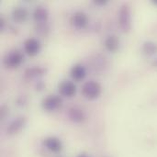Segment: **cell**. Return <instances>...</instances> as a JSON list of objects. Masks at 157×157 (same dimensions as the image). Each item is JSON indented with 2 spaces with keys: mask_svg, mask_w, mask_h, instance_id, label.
<instances>
[{
  "mask_svg": "<svg viewBox=\"0 0 157 157\" xmlns=\"http://www.w3.org/2000/svg\"><path fill=\"white\" fill-rule=\"evenodd\" d=\"M119 24L124 32H129L132 29V11L128 4H124L119 10Z\"/></svg>",
  "mask_w": 157,
  "mask_h": 157,
  "instance_id": "cell-1",
  "label": "cell"
},
{
  "mask_svg": "<svg viewBox=\"0 0 157 157\" xmlns=\"http://www.w3.org/2000/svg\"><path fill=\"white\" fill-rule=\"evenodd\" d=\"M101 86L96 81H88L84 84L82 87V94L87 99H96L101 94Z\"/></svg>",
  "mask_w": 157,
  "mask_h": 157,
  "instance_id": "cell-2",
  "label": "cell"
},
{
  "mask_svg": "<svg viewBox=\"0 0 157 157\" xmlns=\"http://www.w3.org/2000/svg\"><path fill=\"white\" fill-rule=\"evenodd\" d=\"M23 59H24V57H23L22 52L17 50H14V51L7 52L5 55L3 63L6 68L13 69V68L18 67L21 64V63L23 62Z\"/></svg>",
  "mask_w": 157,
  "mask_h": 157,
  "instance_id": "cell-3",
  "label": "cell"
},
{
  "mask_svg": "<svg viewBox=\"0 0 157 157\" xmlns=\"http://www.w3.org/2000/svg\"><path fill=\"white\" fill-rule=\"evenodd\" d=\"M63 100L59 96H48L42 101V108L47 111H54L62 106Z\"/></svg>",
  "mask_w": 157,
  "mask_h": 157,
  "instance_id": "cell-4",
  "label": "cell"
},
{
  "mask_svg": "<svg viewBox=\"0 0 157 157\" xmlns=\"http://www.w3.org/2000/svg\"><path fill=\"white\" fill-rule=\"evenodd\" d=\"M70 22H71V25L74 28L78 29H85L87 26L88 17H87L86 14H85L84 12L78 11V12H75L72 16Z\"/></svg>",
  "mask_w": 157,
  "mask_h": 157,
  "instance_id": "cell-5",
  "label": "cell"
},
{
  "mask_svg": "<svg viewBox=\"0 0 157 157\" xmlns=\"http://www.w3.org/2000/svg\"><path fill=\"white\" fill-rule=\"evenodd\" d=\"M27 119L25 117H18L15 119L7 127L6 132L8 135H16L26 125Z\"/></svg>",
  "mask_w": 157,
  "mask_h": 157,
  "instance_id": "cell-6",
  "label": "cell"
},
{
  "mask_svg": "<svg viewBox=\"0 0 157 157\" xmlns=\"http://www.w3.org/2000/svg\"><path fill=\"white\" fill-rule=\"evenodd\" d=\"M59 92L63 97L72 98L76 93V86L74 82L63 81L59 85Z\"/></svg>",
  "mask_w": 157,
  "mask_h": 157,
  "instance_id": "cell-7",
  "label": "cell"
},
{
  "mask_svg": "<svg viewBox=\"0 0 157 157\" xmlns=\"http://www.w3.org/2000/svg\"><path fill=\"white\" fill-rule=\"evenodd\" d=\"M40 42L38 41V40L34 38L28 39L24 43V50L27 52V54L29 56L37 55L40 52Z\"/></svg>",
  "mask_w": 157,
  "mask_h": 157,
  "instance_id": "cell-8",
  "label": "cell"
},
{
  "mask_svg": "<svg viewBox=\"0 0 157 157\" xmlns=\"http://www.w3.org/2000/svg\"><path fill=\"white\" fill-rule=\"evenodd\" d=\"M43 145L52 153H59L61 152L63 145L61 141L56 137H48L43 141Z\"/></svg>",
  "mask_w": 157,
  "mask_h": 157,
  "instance_id": "cell-9",
  "label": "cell"
},
{
  "mask_svg": "<svg viewBox=\"0 0 157 157\" xmlns=\"http://www.w3.org/2000/svg\"><path fill=\"white\" fill-rule=\"evenodd\" d=\"M49 17L48 10L43 6H38L33 12V18L37 24L47 23V19Z\"/></svg>",
  "mask_w": 157,
  "mask_h": 157,
  "instance_id": "cell-10",
  "label": "cell"
},
{
  "mask_svg": "<svg viewBox=\"0 0 157 157\" xmlns=\"http://www.w3.org/2000/svg\"><path fill=\"white\" fill-rule=\"evenodd\" d=\"M68 116L70 118V120L76 123H80L83 122L86 119V115L84 113V111L78 108H70L68 110Z\"/></svg>",
  "mask_w": 157,
  "mask_h": 157,
  "instance_id": "cell-11",
  "label": "cell"
},
{
  "mask_svg": "<svg viewBox=\"0 0 157 157\" xmlns=\"http://www.w3.org/2000/svg\"><path fill=\"white\" fill-rule=\"evenodd\" d=\"M29 12L24 7H16L12 11V18L17 23H23L27 20Z\"/></svg>",
  "mask_w": 157,
  "mask_h": 157,
  "instance_id": "cell-12",
  "label": "cell"
},
{
  "mask_svg": "<svg viewBox=\"0 0 157 157\" xmlns=\"http://www.w3.org/2000/svg\"><path fill=\"white\" fill-rule=\"evenodd\" d=\"M86 72L85 67L82 64H75L71 69V76L75 81H81L86 77Z\"/></svg>",
  "mask_w": 157,
  "mask_h": 157,
  "instance_id": "cell-13",
  "label": "cell"
},
{
  "mask_svg": "<svg viewBox=\"0 0 157 157\" xmlns=\"http://www.w3.org/2000/svg\"><path fill=\"white\" fill-rule=\"evenodd\" d=\"M119 46H120V40L116 35H110L105 40V47L110 52H116L119 49Z\"/></svg>",
  "mask_w": 157,
  "mask_h": 157,
  "instance_id": "cell-14",
  "label": "cell"
},
{
  "mask_svg": "<svg viewBox=\"0 0 157 157\" xmlns=\"http://www.w3.org/2000/svg\"><path fill=\"white\" fill-rule=\"evenodd\" d=\"M142 51L145 55H148V56L154 55L157 52V43L154 41H150V40L145 41L143 44Z\"/></svg>",
  "mask_w": 157,
  "mask_h": 157,
  "instance_id": "cell-15",
  "label": "cell"
},
{
  "mask_svg": "<svg viewBox=\"0 0 157 157\" xmlns=\"http://www.w3.org/2000/svg\"><path fill=\"white\" fill-rule=\"evenodd\" d=\"M45 70L40 67H31L25 71V77L26 78H33L38 75H41L44 74Z\"/></svg>",
  "mask_w": 157,
  "mask_h": 157,
  "instance_id": "cell-16",
  "label": "cell"
},
{
  "mask_svg": "<svg viewBox=\"0 0 157 157\" xmlns=\"http://www.w3.org/2000/svg\"><path fill=\"white\" fill-rule=\"evenodd\" d=\"M37 32H39L41 35H46V33L49 31V27L47 23H41V24H37L36 27Z\"/></svg>",
  "mask_w": 157,
  "mask_h": 157,
  "instance_id": "cell-17",
  "label": "cell"
},
{
  "mask_svg": "<svg viewBox=\"0 0 157 157\" xmlns=\"http://www.w3.org/2000/svg\"><path fill=\"white\" fill-rule=\"evenodd\" d=\"M94 3L98 6H104L108 3V1L107 0H94Z\"/></svg>",
  "mask_w": 157,
  "mask_h": 157,
  "instance_id": "cell-18",
  "label": "cell"
},
{
  "mask_svg": "<svg viewBox=\"0 0 157 157\" xmlns=\"http://www.w3.org/2000/svg\"><path fill=\"white\" fill-rule=\"evenodd\" d=\"M6 114V107H2L1 108V120H4Z\"/></svg>",
  "mask_w": 157,
  "mask_h": 157,
  "instance_id": "cell-19",
  "label": "cell"
},
{
  "mask_svg": "<svg viewBox=\"0 0 157 157\" xmlns=\"http://www.w3.org/2000/svg\"><path fill=\"white\" fill-rule=\"evenodd\" d=\"M4 26H5V20L3 17H0V29H2L4 28Z\"/></svg>",
  "mask_w": 157,
  "mask_h": 157,
  "instance_id": "cell-20",
  "label": "cell"
},
{
  "mask_svg": "<svg viewBox=\"0 0 157 157\" xmlns=\"http://www.w3.org/2000/svg\"><path fill=\"white\" fill-rule=\"evenodd\" d=\"M153 65H154V66H155V67H157V60H155V61L153 63Z\"/></svg>",
  "mask_w": 157,
  "mask_h": 157,
  "instance_id": "cell-21",
  "label": "cell"
},
{
  "mask_svg": "<svg viewBox=\"0 0 157 157\" xmlns=\"http://www.w3.org/2000/svg\"><path fill=\"white\" fill-rule=\"evenodd\" d=\"M77 157H88V156H86V155H78Z\"/></svg>",
  "mask_w": 157,
  "mask_h": 157,
  "instance_id": "cell-22",
  "label": "cell"
},
{
  "mask_svg": "<svg viewBox=\"0 0 157 157\" xmlns=\"http://www.w3.org/2000/svg\"><path fill=\"white\" fill-rule=\"evenodd\" d=\"M153 3H154L155 5H156L157 6V0H154V1H153Z\"/></svg>",
  "mask_w": 157,
  "mask_h": 157,
  "instance_id": "cell-23",
  "label": "cell"
}]
</instances>
